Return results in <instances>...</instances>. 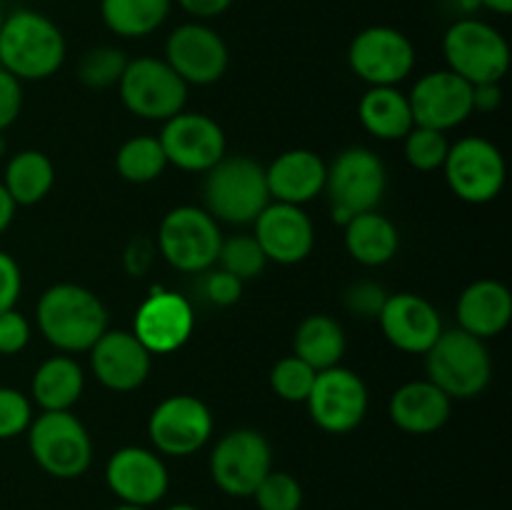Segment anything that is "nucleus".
I'll use <instances>...</instances> for the list:
<instances>
[{"mask_svg":"<svg viewBox=\"0 0 512 510\" xmlns=\"http://www.w3.org/2000/svg\"><path fill=\"white\" fill-rule=\"evenodd\" d=\"M35 320L43 338L63 353H85L108 330L103 300L75 283L50 285L40 295Z\"/></svg>","mask_w":512,"mask_h":510,"instance_id":"nucleus-1","label":"nucleus"},{"mask_svg":"<svg viewBox=\"0 0 512 510\" xmlns=\"http://www.w3.org/2000/svg\"><path fill=\"white\" fill-rule=\"evenodd\" d=\"M65 60V38L58 25L38 10L20 8L0 25V68L18 80H45Z\"/></svg>","mask_w":512,"mask_h":510,"instance_id":"nucleus-2","label":"nucleus"},{"mask_svg":"<svg viewBox=\"0 0 512 510\" xmlns=\"http://www.w3.org/2000/svg\"><path fill=\"white\" fill-rule=\"evenodd\" d=\"M205 210L215 220L230 225L255 223L265 205L270 203L265 168L245 155H223L205 173L203 183Z\"/></svg>","mask_w":512,"mask_h":510,"instance_id":"nucleus-3","label":"nucleus"},{"mask_svg":"<svg viewBox=\"0 0 512 510\" xmlns=\"http://www.w3.org/2000/svg\"><path fill=\"white\" fill-rule=\"evenodd\" d=\"M425 370L430 383L438 385L450 400H468L490 385L493 360L485 340L455 328L443 330L425 353Z\"/></svg>","mask_w":512,"mask_h":510,"instance_id":"nucleus-4","label":"nucleus"},{"mask_svg":"<svg viewBox=\"0 0 512 510\" xmlns=\"http://www.w3.org/2000/svg\"><path fill=\"white\" fill-rule=\"evenodd\" d=\"M388 190V170L378 153L370 148H345L335 155L325 175V190L330 198V213L338 225L353 215L375 210Z\"/></svg>","mask_w":512,"mask_h":510,"instance_id":"nucleus-5","label":"nucleus"},{"mask_svg":"<svg viewBox=\"0 0 512 510\" xmlns=\"http://www.w3.org/2000/svg\"><path fill=\"white\" fill-rule=\"evenodd\" d=\"M30 455L48 475L80 478L93 463V438L70 410H43L28 428Z\"/></svg>","mask_w":512,"mask_h":510,"instance_id":"nucleus-6","label":"nucleus"},{"mask_svg":"<svg viewBox=\"0 0 512 510\" xmlns=\"http://www.w3.org/2000/svg\"><path fill=\"white\" fill-rule=\"evenodd\" d=\"M443 55L448 70L478 83H500L510 68V45L498 28L478 18H460L445 30Z\"/></svg>","mask_w":512,"mask_h":510,"instance_id":"nucleus-7","label":"nucleus"},{"mask_svg":"<svg viewBox=\"0 0 512 510\" xmlns=\"http://www.w3.org/2000/svg\"><path fill=\"white\" fill-rule=\"evenodd\" d=\"M223 233L205 208L178 205L160 220L155 248L180 273H205L218 263Z\"/></svg>","mask_w":512,"mask_h":510,"instance_id":"nucleus-8","label":"nucleus"},{"mask_svg":"<svg viewBox=\"0 0 512 510\" xmlns=\"http://www.w3.org/2000/svg\"><path fill=\"white\" fill-rule=\"evenodd\" d=\"M120 100L143 120H170L188 103V83L160 58H133L120 75Z\"/></svg>","mask_w":512,"mask_h":510,"instance_id":"nucleus-9","label":"nucleus"},{"mask_svg":"<svg viewBox=\"0 0 512 510\" xmlns=\"http://www.w3.org/2000/svg\"><path fill=\"white\" fill-rule=\"evenodd\" d=\"M273 470V448L260 430L238 428L225 433L210 455V475L223 493L253 498L255 488Z\"/></svg>","mask_w":512,"mask_h":510,"instance_id":"nucleus-10","label":"nucleus"},{"mask_svg":"<svg viewBox=\"0 0 512 510\" xmlns=\"http://www.w3.org/2000/svg\"><path fill=\"white\" fill-rule=\"evenodd\" d=\"M445 180L460 200L470 205L490 203L505 185V158L498 145L470 135L450 145L443 163Z\"/></svg>","mask_w":512,"mask_h":510,"instance_id":"nucleus-11","label":"nucleus"},{"mask_svg":"<svg viewBox=\"0 0 512 510\" xmlns=\"http://www.w3.org/2000/svg\"><path fill=\"white\" fill-rule=\"evenodd\" d=\"M348 63L370 88L398 85L413 73L415 45L403 30L390 25H370L360 30L350 43Z\"/></svg>","mask_w":512,"mask_h":510,"instance_id":"nucleus-12","label":"nucleus"},{"mask_svg":"<svg viewBox=\"0 0 512 510\" xmlns=\"http://www.w3.org/2000/svg\"><path fill=\"white\" fill-rule=\"evenodd\" d=\"M305 403L320 430L343 435L363 423L368 413V388L358 373L335 365L315 375L313 390Z\"/></svg>","mask_w":512,"mask_h":510,"instance_id":"nucleus-13","label":"nucleus"},{"mask_svg":"<svg viewBox=\"0 0 512 510\" xmlns=\"http://www.w3.org/2000/svg\"><path fill=\"white\" fill-rule=\"evenodd\" d=\"M213 413L195 395H170L150 413L148 435L163 455L185 458L203 448L213 435Z\"/></svg>","mask_w":512,"mask_h":510,"instance_id":"nucleus-14","label":"nucleus"},{"mask_svg":"<svg viewBox=\"0 0 512 510\" xmlns=\"http://www.w3.org/2000/svg\"><path fill=\"white\" fill-rule=\"evenodd\" d=\"M165 63L188 85H213L230 65L228 43L205 23H183L165 40Z\"/></svg>","mask_w":512,"mask_h":510,"instance_id":"nucleus-15","label":"nucleus"},{"mask_svg":"<svg viewBox=\"0 0 512 510\" xmlns=\"http://www.w3.org/2000/svg\"><path fill=\"white\" fill-rule=\"evenodd\" d=\"M413 120L420 128H433L440 133L463 125L473 110V85L455 75L453 70H435L423 75L408 95Z\"/></svg>","mask_w":512,"mask_h":510,"instance_id":"nucleus-16","label":"nucleus"},{"mask_svg":"<svg viewBox=\"0 0 512 510\" xmlns=\"http://www.w3.org/2000/svg\"><path fill=\"white\" fill-rule=\"evenodd\" d=\"M160 145L175 168L188 173H208L225 155V133L213 118L203 113H178L165 120Z\"/></svg>","mask_w":512,"mask_h":510,"instance_id":"nucleus-17","label":"nucleus"},{"mask_svg":"<svg viewBox=\"0 0 512 510\" xmlns=\"http://www.w3.org/2000/svg\"><path fill=\"white\" fill-rule=\"evenodd\" d=\"M195 328L193 305L185 295L155 288L135 313L133 333L153 355L175 353L190 340Z\"/></svg>","mask_w":512,"mask_h":510,"instance_id":"nucleus-18","label":"nucleus"},{"mask_svg":"<svg viewBox=\"0 0 512 510\" xmlns=\"http://www.w3.org/2000/svg\"><path fill=\"white\" fill-rule=\"evenodd\" d=\"M105 483L120 503L150 508L165 498L170 475L158 453L140 445H125L115 450L105 465Z\"/></svg>","mask_w":512,"mask_h":510,"instance_id":"nucleus-19","label":"nucleus"},{"mask_svg":"<svg viewBox=\"0 0 512 510\" xmlns=\"http://www.w3.org/2000/svg\"><path fill=\"white\" fill-rule=\"evenodd\" d=\"M380 330L393 348L410 355H425L443 333L438 308L423 295L395 293L388 295L378 315Z\"/></svg>","mask_w":512,"mask_h":510,"instance_id":"nucleus-20","label":"nucleus"},{"mask_svg":"<svg viewBox=\"0 0 512 510\" xmlns=\"http://www.w3.org/2000/svg\"><path fill=\"white\" fill-rule=\"evenodd\" d=\"M93 375L115 393H130L148 380L153 353L135 338L133 330H105L90 348Z\"/></svg>","mask_w":512,"mask_h":510,"instance_id":"nucleus-21","label":"nucleus"},{"mask_svg":"<svg viewBox=\"0 0 512 510\" xmlns=\"http://www.w3.org/2000/svg\"><path fill=\"white\" fill-rule=\"evenodd\" d=\"M255 240L265 258L280 265L303 263L315 245V228L310 215L300 205L268 203L255 218Z\"/></svg>","mask_w":512,"mask_h":510,"instance_id":"nucleus-22","label":"nucleus"},{"mask_svg":"<svg viewBox=\"0 0 512 510\" xmlns=\"http://www.w3.org/2000/svg\"><path fill=\"white\" fill-rule=\"evenodd\" d=\"M325 175H328V165L318 153L293 148L280 153L265 168V183H268L270 200L303 208L305 203L323 193Z\"/></svg>","mask_w":512,"mask_h":510,"instance_id":"nucleus-23","label":"nucleus"},{"mask_svg":"<svg viewBox=\"0 0 512 510\" xmlns=\"http://www.w3.org/2000/svg\"><path fill=\"white\" fill-rule=\"evenodd\" d=\"M460 330L480 340L503 333L512 320V295L498 280H475L458 298Z\"/></svg>","mask_w":512,"mask_h":510,"instance_id":"nucleus-24","label":"nucleus"},{"mask_svg":"<svg viewBox=\"0 0 512 510\" xmlns=\"http://www.w3.org/2000/svg\"><path fill=\"white\" fill-rule=\"evenodd\" d=\"M453 400L430 380L400 385L390 398V420L410 435H428L443 428L450 418Z\"/></svg>","mask_w":512,"mask_h":510,"instance_id":"nucleus-25","label":"nucleus"},{"mask_svg":"<svg viewBox=\"0 0 512 510\" xmlns=\"http://www.w3.org/2000/svg\"><path fill=\"white\" fill-rule=\"evenodd\" d=\"M345 235V250L350 258L358 260L360 265L368 268H378V265L390 263L398 253L400 235L393 220L380 215L378 210H368V213L353 215L348 223L343 225Z\"/></svg>","mask_w":512,"mask_h":510,"instance_id":"nucleus-26","label":"nucleus"},{"mask_svg":"<svg viewBox=\"0 0 512 510\" xmlns=\"http://www.w3.org/2000/svg\"><path fill=\"white\" fill-rule=\"evenodd\" d=\"M358 115L363 128L380 140H403L415 128L408 95L395 85H378L360 98Z\"/></svg>","mask_w":512,"mask_h":510,"instance_id":"nucleus-27","label":"nucleus"},{"mask_svg":"<svg viewBox=\"0 0 512 510\" xmlns=\"http://www.w3.org/2000/svg\"><path fill=\"white\" fill-rule=\"evenodd\" d=\"M30 388L43 410H70L83 395V368L70 355H53L35 370Z\"/></svg>","mask_w":512,"mask_h":510,"instance_id":"nucleus-28","label":"nucleus"},{"mask_svg":"<svg viewBox=\"0 0 512 510\" xmlns=\"http://www.w3.org/2000/svg\"><path fill=\"white\" fill-rule=\"evenodd\" d=\"M345 348V333L340 323L330 315H308L298 325L293 338V350L300 360L310 365L313 370H328L340 365Z\"/></svg>","mask_w":512,"mask_h":510,"instance_id":"nucleus-29","label":"nucleus"},{"mask_svg":"<svg viewBox=\"0 0 512 510\" xmlns=\"http://www.w3.org/2000/svg\"><path fill=\"white\" fill-rule=\"evenodd\" d=\"M53 160L40 150H20L5 165L3 188L15 205H35L53 190Z\"/></svg>","mask_w":512,"mask_h":510,"instance_id":"nucleus-30","label":"nucleus"},{"mask_svg":"<svg viewBox=\"0 0 512 510\" xmlns=\"http://www.w3.org/2000/svg\"><path fill=\"white\" fill-rule=\"evenodd\" d=\"M173 0H100V18L120 38H145L168 20Z\"/></svg>","mask_w":512,"mask_h":510,"instance_id":"nucleus-31","label":"nucleus"},{"mask_svg":"<svg viewBox=\"0 0 512 510\" xmlns=\"http://www.w3.org/2000/svg\"><path fill=\"white\" fill-rule=\"evenodd\" d=\"M115 168H118L120 178L128 183L143 185L153 183L163 175L168 168V158L163 153V145L153 135H135V138L125 140L120 145L118 155H115Z\"/></svg>","mask_w":512,"mask_h":510,"instance_id":"nucleus-32","label":"nucleus"},{"mask_svg":"<svg viewBox=\"0 0 512 510\" xmlns=\"http://www.w3.org/2000/svg\"><path fill=\"white\" fill-rule=\"evenodd\" d=\"M218 263L220 268L228 270L230 275L245 283V280H253L263 273L268 258H265L255 235H233L228 240L223 238V243H220Z\"/></svg>","mask_w":512,"mask_h":510,"instance_id":"nucleus-33","label":"nucleus"},{"mask_svg":"<svg viewBox=\"0 0 512 510\" xmlns=\"http://www.w3.org/2000/svg\"><path fill=\"white\" fill-rule=\"evenodd\" d=\"M125 65H128V58L123 50L113 48V45H98L80 58L78 78L88 88L103 90L120 83Z\"/></svg>","mask_w":512,"mask_h":510,"instance_id":"nucleus-34","label":"nucleus"},{"mask_svg":"<svg viewBox=\"0 0 512 510\" xmlns=\"http://www.w3.org/2000/svg\"><path fill=\"white\" fill-rule=\"evenodd\" d=\"M403 143L405 160H408L415 170H423V173H433V170L443 168L450 150L448 135L433 128H420V125H415V128L405 135Z\"/></svg>","mask_w":512,"mask_h":510,"instance_id":"nucleus-35","label":"nucleus"},{"mask_svg":"<svg viewBox=\"0 0 512 510\" xmlns=\"http://www.w3.org/2000/svg\"><path fill=\"white\" fill-rule=\"evenodd\" d=\"M315 375H318V370L310 368L305 360H300L298 355H288V358L278 360L273 365V370H270V385L288 403H305L310 390H313Z\"/></svg>","mask_w":512,"mask_h":510,"instance_id":"nucleus-36","label":"nucleus"},{"mask_svg":"<svg viewBox=\"0 0 512 510\" xmlns=\"http://www.w3.org/2000/svg\"><path fill=\"white\" fill-rule=\"evenodd\" d=\"M260 510H300L303 488L298 480L283 470H270L253 493Z\"/></svg>","mask_w":512,"mask_h":510,"instance_id":"nucleus-37","label":"nucleus"},{"mask_svg":"<svg viewBox=\"0 0 512 510\" xmlns=\"http://www.w3.org/2000/svg\"><path fill=\"white\" fill-rule=\"evenodd\" d=\"M33 423V408L28 395L15 388H0V440L28 433Z\"/></svg>","mask_w":512,"mask_h":510,"instance_id":"nucleus-38","label":"nucleus"},{"mask_svg":"<svg viewBox=\"0 0 512 510\" xmlns=\"http://www.w3.org/2000/svg\"><path fill=\"white\" fill-rule=\"evenodd\" d=\"M385 300H388V293H385L383 285L375 283V280H358V283L350 285L343 295L345 308L365 320L378 318Z\"/></svg>","mask_w":512,"mask_h":510,"instance_id":"nucleus-39","label":"nucleus"},{"mask_svg":"<svg viewBox=\"0 0 512 510\" xmlns=\"http://www.w3.org/2000/svg\"><path fill=\"white\" fill-rule=\"evenodd\" d=\"M30 343V323L18 310L0 313V355H18Z\"/></svg>","mask_w":512,"mask_h":510,"instance_id":"nucleus-40","label":"nucleus"},{"mask_svg":"<svg viewBox=\"0 0 512 510\" xmlns=\"http://www.w3.org/2000/svg\"><path fill=\"white\" fill-rule=\"evenodd\" d=\"M203 295L218 308H228V305L238 303L240 295H243V280H238L223 268L213 270V273L205 275Z\"/></svg>","mask_w":512,"mask_h":510,"instance_id":"nucleus-41","label":"nucleus"},{"mask_svg":"<svg viewBox=\"0 0 512 510\" xmlns=\"http://www.w3.org/2000/svg\"><path fill=\"white\" fill-rule=\"evenodd\" d=\"M23 108V85L15 75L0 68V133L18 120Z\"/></svg>","mask_w":512,"mask_h":510,"instance_id":"nucleus-42","label":"nucleus"},{"mask_svg":"<svg viewBox=\"0 0 512 510\" xmlns=\"http://www.w3.org/2000/svg\"><path fill=\"white\" fill-rule=\"evenodd\" d=\"M23 290V275H20V265L15 263L13 255L0 250V313L13 310Z\"/></svg>","mask_w":512,"mask_h":510,"instance_id":"nucleus-43","label":"nucleus"},{"mask_svg":"<svg viewBox=\"0 0 512 510\" xmlns=\"http://www.w3.org/2000/svg\"><path fill=\"white\" fill-rule=\"evenodd\" d=\"M153 260H155V243L148 238V235H138L128 243L123 255V265H125V273L133 275V278H140V275L148 273L153 268Z\"/></svg>","mask_w":512,"mask_h":510,"instance_id":"nucleus-44","label":"nucleus"},{"mask_svg":"<svg viewBox=\"0 0 512 510\" xmlns=\"http://www.w3.org/2000/svg\"><path fill=\"white\" fill-rule=\"evenodd\" d=\"M178 5L195 20H210L223 15L233 5V0H178Z\"/></svg>","mask_w":512,"mask_h":510,"instance_id":"nucleus-45","label":"nucleus"},{"mask_svg":"<svg viewBox=\"0 0 512 510\" xmlns=\"http://www.w3.org/2000/svg\"><path fill=\"white\" fill-rule=\"evenodd\" d=\"M503 103V88L500 83H478L473 85V110L493 113Z\"/></svg>","mask_w":512,"mask_h":510,"instance_id":"nucleus-46","label":"nucleus"},{"mask_svg":"<svg viewBox=\"0 0 512 510\" xmlns=\"http://www.w3.org/2000/svg\"><path fill=\"white\" fill-rule=\"evenodd\" d=\"M15 208H18V205L13 203V198L8 195V190H5L3 183H0V235H3L5 230L10 228V223H13Z\"/></svg>","mask_w":512,"mask_h":510,"instance_id":"nucleus-47","label":"nucleus"},{"mask_svg":"<svg viewBox=\"0 0 512 510\" xmlns=\"http://www.w3.org/2000/svg\"><path fill=\"white\" fill-rule=\"evenodd\" d=\"M478 5L493 10L498 15H510L512 13V0H478Z\"/></svg>","mask_w":512,"mask_h":510,"instance_id":"nucleus-48","label":"nucleus"},{"mask_svg":"<svg viewBox=\"0 0 512 510\" xmlns=\"http://www.w3.org/2000/svg\"><path fill=\"white\" fill-rule=\"evenodd\" d=\"M165 510H200V508H195V505H190V503H175Z\"/></svg>","mask_w":512,"mask_h":510,"instance_id":"nucleus-49","label":"nucleus"},{"mask_svg":"<svg viewBox=\"0 0 512 510\" xmlns=\"http://www.w3.org/2000/svg\"><path fill=\"white\" fill-rule=\"evenodd\" d=\"M113 510H148V508H140V505H128V503H120L118 508H113Z\"/></svg>","mask_w":512,"mask_h":510,"instance_id":"nucleus-50","label":"nucleus"},{"mask_svg":"<svg viewBox=\"0 0 512 510\" xmlns=\"http://www.w3.org/2000/svg\"><path fill=\"white\" fill-rule=\"evenodd\" d=\"M3 18H5V13H3V5H0V25H3Z\"/></svg>","mask_w":512,"mask_h":510,"instance_id":"nucleus-51","label":"nucleus"}]
</instances>
